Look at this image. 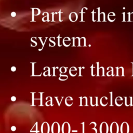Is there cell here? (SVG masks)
Returning <instances> with one entry per match:
<instances>
[{
    "label": "cell",
    "mask_w": 133,
    "mask_h": 133,
    "mask_svg": "<svg viewBox=\"0 0 133 133\" xmlns=\"http://www.w3.org/2000/svg\"><path fill=\"white\" fill-rule=\"evenodd\" d=\"M108 98L105 96H103V97H101L100 100V103L101 105H102L103 107L106 106L108 103Z\"/></svg>",
    "instance_id": "9c48e42d"
},
{
    "label": "cell",
    "mask_w": 133,
    "mask_h": 133,
    "mask_svg": "<svg viewBox=\"0 0 133 133\" xmlns=\"http://www.w3.org/2000/svg\"><path fill=\"white\" fill-rule=\"evenodd\" d=\"M109 130L110 131V133H118L119 128L118 124L115 122L112 123L110 125Z\"/></svg>",
    "instance_id": "7a4b0ae2"
},
{
    "label": "cell",
    "mask_w": 133,
    "mask_h": 133,
    "mask_svg": "<svg viewBox=\"0 0 133 133\" xmlns=\"http://www.w3.org/2000/svg\"><path fill=\"white\" fill-rule=\"evenodd\" d=\"M132 71H133V63H132ZM132 76H133V74H132Z\"/></svg>",
    "instance_id": "cb8c5ba5"
},
{
    "label": "cell",
    "mask_w": 133,
    "mask_h": 133,
    "mask_svg": "<svg viewBox=\"0 0 133 133\" xmlns=\"http://www.w3.org/2000/svg\"><path fill=\"white\" fill-rule=\"evenodd\" d=\"M73 98L70 97V96H69V97H67L65 99V103L66 104V106L68 107H70L71 106L72 104H73Z\"/></svg>",
    "instance_id": "7c38bea8"
},
{
    "label": "cell",
    "mask_w": 133,
    "mask_h": 133,
    "mask_svg": "<svg viewBox=\"0 0 133 133\" xmlns=\"http://www.w3.org/2000/svg\"><path fill=\"white\" fill-rule=\"evenodd\" d=\"M90 105L92 107L98 106V97H90Z\"/></svg>",
    "instance_id": "ba28073f"
},
{
    "label": "cell",
    "mask_w": 133,
    "mask_h": 133,
    "mask_svg": "<svg viewBox=\"0 0 133 133\" xmlns=\"http://www.w3.org/2000/svg\"><path fill=\"white\" fill-rule=\"evenodd\" d=\"M72 132H77V130H72Z\"/></svg>",
    "instance_id": "603a6c76"
},
{
    "label": "cell",
    "mask_w": 133,
    "mask_h": 133,
    "mask_svg": "<svg viewBox=\"0 0 133 133\" xmlns=\"http://www.w3.org/2000/svg\"><path fill=\"white\" fill-rule=\"evenodd\" d=\"M80 104L79 106H88L87 104V98L86 97H79Z\"/></svg>",
    "instance_id": "52a82bcc"
},
{
    "label": "cell",
    "mask_w": 133,
    "mask_h": 133,
    "mask_svg": "<svg viewBox=\"0 0 133 133\" xmlns=\"http://www.w3.org/2000/svg\"><path fill=\"white\" fill-rule=\"evenodd\" d=\"M107 75L108 76H114V75H113V67H112L111 70L108 71V72L107 73Z\"/></svg>",
    "instance_id": "e0dca14e"
},
{
    "label": "cell",
    "mask_w": 133,
    "mask_h": 133,
    "mask_svg": "<svg viewBox=\"0 0 133 133\" xmlns=\"http://www.w3.org/2000/svg\"><path fill=\"white\" fill-rule=\"evenodd\" d=\"M123 99L122 97L118 96L115 98V103L116 105H117L118 107H120L123 104Z\"/></svg>",
    "instance_id": "30bf717a"
},
{
    "label": "cell",
    "mask_w": 133,
    "mask_h": 133,
    "mask_svg": "<svg viewBox=\"0 0 133 133\" xmlns=\"http://www.w3.org/2000/svg\"><path fill=\"white\" fill-rule=\"evenodd\" d=\"M41 131L42 133H49L50 127L48 123L44 122L43 123L41 126Z\"/></svg>",
    "instance_id": "8992f818"
},
{
    "label": "cell",
    "mask_w": 133,
    "mask_h": 133,
    "mask_svg": "<svg viewBox=\"0 0 133 133\" xmlns=\"http://www.w3.org/2000/svg\"><path fill=\"white\" fill-rule=\"evenodd\" d=\"M51 130L52 133H60V126L58 122H54L51 125Z\"/></svg>",
    "instance_id": "5b68a950"
},
{
    "label": "cell",
    "mask_w": 133,
    "mask_h": 133,
    "mask_svg": "<svg viewBox=\"0 0 133 133\" xmlns=\"http://www.w3.org/2000/svg\"><path fill=\"white\" fill-rule=\"evenodd\" d=\"M112 94H113V92L111 91V92H110V106H113V96H112Z\"/></svg>",
    "instance_id": "d6986e66"
},
{
    "label": "cell",
    "mask_w": 133,
    "mask_h": 133,
    "mask_svg": "<svg viewBox=\"0 0 133 133\" xmlns=\"http://www.w3.org/2000/svg\"><path fill=\"white\" fill-rule=\"evenodd\" d=\"M109 127L108 124L105 122H103L101 123L99 127V131L100 133H108Z\"/></svg>",
    "instance_id": "6da1fadb"
},
{
    "label": "cell",
    "mask_w": 133,
    "mask_h": 133,
    "mask_svg": "<svg viewBox=\"0 0 133 133\" xmlns=\"http://www.w3.org/2000/svg\"><path fill=\"white\" fill-rule=\"evenodd\" d=\"M67 68H65L64 66H62L60 69V72L61 73H64L66 72Z\"/></svg>",
    "instance_id": "ac0fdd59"
},
{
    "label": "cell",
    "mask_w": 133,
    "mask_h": 133,
    "mask_svg": "<svg viewBox=\"0 0 133 133\" xmlns=\"http://www.w3.org/2000/svg\"><path fill=\"white\" fill-rule=\"evenodd\" d=\"M84 68H85L84 67H82V68L79 67V76H82V75H81V69H84Z\"/></svg>",
    "instance_id": "ffe728a7"
},
{
    "label": "cell",
    "mask_w": 133,
    "mask_h": 133,
    "mask_svg": "<svg viewBox=\"0 0 133 133\" xmlns=\"http://www.w3.org/2000/svg\"><path fill=\"white\" fill-rule=\"evenodd\" d=\"M86 39L84 37H82L81 38H79V44H78V46H86Z\"/></svg>",
    "instance_id": "5bb4252c"
},
{
    "label": "cell",
    "mask_w": 133,
    "mask_h": 133,
    "mask_svg": "<svg viewBox=\"0 0 133 133\" xmlns=\"http://www.w3.org/2000/svg\"><path fill=\"white\" fill-rule=\"evenodd\" d=\"M77 68H75V66H72L70 70H69V74L71 76H75L74 73H73V72H77Z\"/></svg>",
    "instance_id": "9a60e30c"
},
{
    "label": "cell",
    "mask_w": 133,
    "mask_h": 133,
    "mask_svg": "<svg viewBox=\"0 0 133 133\" xmlns=\"http://www.w3.org/2000/svg\"><path fill=\"white\" fill-rule=\"evenodd\" d=\"M84 122H83L82 124H83V133H84Z\"/></svg>",
    "instance_id": "7402d4cb"
},
{
    "label": "cell",
    "mask_w": 133,
    "mask_h": 133,
    "mask_svg": "<svg viewBox=\"0 0 133 133\" xmlns=\"http://www.w3.org/2000/svg\"><path fill=\"white\" fill-rule=\"evenodd\" d=\"M68 78V76L66 75H61L59 79L61 81H65V80H66Z\"/></svg>",
    "instance_id": "2e32d148"
},
{
    "label": "cell",
    "mask_w": 133,
    "mask_h": 133,
    "mask_svg": "<svg viewBox=\"0 0 133 133\" xmlns=\"http://www.w3.org/2000/svg\"><path fill=\"white\" fill-rule=\"evenodd\" d=\"M116 76H124V68L122 66L119 68L116 67Z\"/></svg>",
    "instance_id": "8fae6325"
},
{
    "label": "cell",
    "mask_w": 133,
    "mask_h": 133,
    "mask_svg": "<svg viewBox=\"0 0 133 133\" xmlns=\"http://www.w3.org/2000/svg\"><path fill=\"white\" fill-rule=\"evenodd\" d=\"M91 129L94 130V131H95V132H94V133H97V129L95 127H94V128H91Z\"/></svg>",
    "instance_id": "44dd1931"
},
{
    "label": "cell",
    "mask_w": 133,
    "mask_h": 133,
    "mask_svg": "<svg viewBox=\"0 0 133 133\" xmlns=\"http://www.w3.org/2000/svg\"><path fill=\"white\" fill-rule=\"evenodd\" d=\"M61 131L62 133H70L71 126L68 122H65L62 124L61 127Z\"/></svg>",
    "instance_id": "277c9868"
},
{
    "label": "cell",
    "mask_w": 133,
    "mask_h": 133,
    "mask_svg": "<svg viewBox=\"0 0 133 133\" xmlns=\"http://www.w3.org/2000/svg\"><path fill=\"white\" fill-rule=\"evenodd\" d=\"M121 133H129V126L128 124L126 122H123L120 127Z\"/></svg>",
    "instance_id": "3957f363"
},
{
    "label": "cell",
    "mask_w": 133,
    "mask_h": 133,
    "mask_svg": "<svg viewBox=\"0 0 133 133\" xmlns=\"http://www.w3.org/2000/svg\"><path fill=\"white\" fill-rule=\"evenodd\" d=\"M78 18V16L75 12H72L70 14L69 19L72 22H75Z\"/></svg>",
    "instance_id": "4fadbf2b"
}]
</instances>
